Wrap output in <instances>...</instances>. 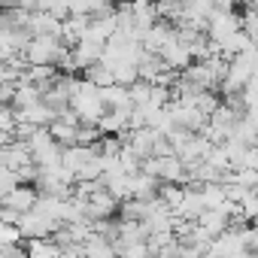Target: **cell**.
Segmentation results:
<instances>
[{
	"label": "cell",
	"mask_w": 258,
	"mask_h": 258,
	"mask_svg": "<svg viewBox=\"0 0 258 258\" xmlns=\"http://www.w3.org/2000/svg\"><path fill=\"white\" fill-rule=\"evenodd\" d=\"M19 234H22V240H37V237H52L55 234V228H58V222H52L49 216H43L40 210H28L22 219H19Z\"/></svg>",
	"instance_id": "1"
},
{
	"label": "cell",
	"mask_w": 258,
	"mask_h": 258,
	"mask_svg": "<svg viewBox=\"0 0 258 258\" xmlns=\"http://www.w3.org/2000/svg\"><path fill=\"white\" fill-rule=\"evenodd\" d=\"M231 213H234V204L219 207V210H204V213L195 219V225L213 240V237H219V234H225V231L231 228Z\"/></svg>",
	"instance_id": "2"
},
{
	"label": "cell",
	"mask_w": 258,
	"mask_h": 258,
	"mask_svg": "<svg viewBox=\"0 0 258 258\" xmlns=\"http://www.w3.org/2000/svg\"><path fill=\"white\" fill-rule=\"evenodd\" d=\"M37 198H40V191H37L34 185H16L4 201H0V207H7V210H13V213L25 216L28 210H34V207H37Z\"/></svg>",
	"instance_id": "3"
},
{
	"label": "cell",
	"mask_w": 258,
	"mask_h": 258,
	"mask_svg": "<svg viewBox=\"0 0 258 258\" xmlns=\"http://www.w3.org/2000/svg\"><path fill=\"white\" fill-rule=\"evenodd\" d=\"M82 258H118V252H115V246H112L109 237L91 231V237L82 243Z\"/></svg>",
	"instance_id": "4"
},
{
	"label": "cell",
	"mask_w": 258,
	"mask_h": 258,
	"mask_svg": "<svg viewBox=\"0 0 258 258\" xmlns=\"http://www.w3.org/2000/svg\"><path fill=\"white\" fill-rule=\"evenodd\" d=\"M28 258H61L64 249L52 240V237H37V240H25Z\"/></svg>",
	"instance_id": "5"
},
{
	"label": "cell",
	"mask_w": 258,
	"mask_h": 258,
	"mask_svg": "<svg viewBox=\"0 0 258 258\" xmlns=\"http://www.w3.org/2000/svg\"><path fill=\"white\" fill-rule=\"evenodd\" d=\"M16 185H22V182H19V176H16V170H10V167L0 164V201H4Z\"/></svg>",
	"instance_id": "6"
},
{
	"label": "cell",
	"mask_w": 258,
	"mask_h": 258,
	"mask_svg": "<svg viewBox=\"0 0 258 258\" xmlns=\"http://www.w3.org/2000/svg\"><path fill=\"white\" fill-rule=\"evenodd\" d=\"M0 258H28L25 240L22 243H13V246H0Z\"/></svg>",
	"instance_id": "7"
},
{
	"label": "cell",
	"mask_w": 258,
	"mask_h": 258,
	"mask_svg": "<svg viewBox=\"0 0 258 258\" xmlns=\"http://www.w3.org/2000/svg\"><path fill=\"white\" fill-rule=\"evenodd\" d=\"M16 0H0V10H7V7H13Z\"/></svg>",
	"instance_id": "8"
}]
</instances>
